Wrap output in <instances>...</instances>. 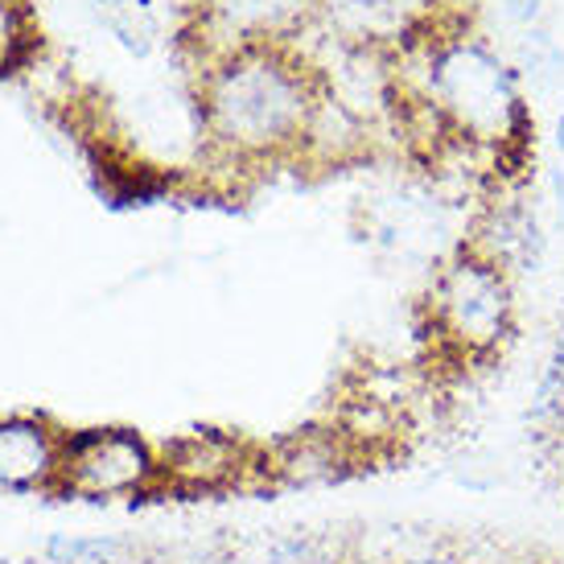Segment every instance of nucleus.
Wrapping results in <instances>:
<instances>
[{
  "label": "nucleus",
  "instance_id": "16",
  "mask_svg": "<svg viewBox=\"0 0 564 564\" xmlns=\"http://www.w3.org/2000/svg\"><path fill=\"white\" fill-rule=\"evenodd\" d=\"M549 424H552V441H556V449H561V457H564V395H561V404H556Z\"/></svg>",
  "mask_w": 564,
  "mask_h": 564
},
{
  "label": "nucleus",
  "instance_id": "6",
  "mask_svg": "<svg viewBox=\"0 0 564 564\" xmlns=\"http://www.w3.org/2000/svg\"><path fill=\"white\" fill-rule=\"evenodd\" d=\"M251 470H256V457H251L248 445L231 433H219V429H194V433L173 437L161 449L165 486L182 490V495L223 490V486L239 482Z\"/></svg>",
  "mask_w": 564,
  "mask_h": 564
},
{
  "label": "nucleus",
  "instance_id": "2",
  "mask_svg": "<svg viewBox=\"0 0 564 564\" xmlns=\"http://www.w3.org/2000/svg\"><path fill=\"white\" fill-rule=\"evenodd\" d=\"M404 42L412 46L395 54V66H404V70L412 66L421 83L395 87V95L437 111L449 141L462 149H486L499 158L528 141L532 111L523 104L519 70L490 42L466 30H433L424 37L408 33Z\"/></svg>",
  "mask_w": 564,
  "mask_h": 564
},
{
  "label": "nucleus",
  "instance_id": "13",
  "mask_svg": "<svg viewBox=\"0 0 564 564\" xmlns=\"http://www.w3.org/2000/svg\"><path fill=\"white\" fill-rule=\"evenodd\" d=\"M264 564H343L326 535H281L268 544Z\"/></svg>",
  "mask_w": 564,
  "mask_h": 564
},
{
  "label": "nucleus",
  "instance_id": "11",
  "mask_svg": "<svg viewBox=\"0 0 564 564\" xmlns=\"http://www.w3.org/2000/svg\"><path fill=\"white\" fill-rule=\"evenodd\" d=\"M50 564H124L128 544L120 535H79V532H54L42 544Z\"/></svg>",
  "mask_w": 564,
  "mask_h": 564
},
{
  "label": "nucleus",
  "instance_id": "14",
  "mask_svg": "<svg viewBox=\"0 0 564 564\" xmlns=\"http://www.w3.org/2000/svg\"><path fill=\"white\" fill-rule=\"evenodd\" d=\"M30 50V13L21 0H0V70Z\"/></svg>",
  "mask_w": 564,
  "mask_h": 564
},
{
  "label": "nucleus",
  "instance_id": "3",
  "mask_svg": "<svg viewBox=\"0 0 564 564\" xmlns=\"http://www.w3.org/2000/svg\"><path fill=\"white\" fill-rule=\"evenodd\" d=\"M429 317L437 329V343L454 350L457 359H478L499 350L516 326L511 272L486 260L482 251L462 248L433 281Z\"/></svg>",
  "mask_w": 564,
  "mask_h": 564
},
{
  "label": "nucleus",
  "instance_id": "18",
  "mask_svg": "<svg viewBox=\"0 0 564 564\" xmlns=\"http://www.w3.org/2000/svg\"><path fill=\"white\" fill-rule=\"evenodd\" d=\"M412 564H457V561H441V556H429V561H412Z\"/></svg>",
  "mask_w": 564,
  "mask_h": 564
},
{
  "label": "nucleus",
  "instance_id": "15",
  "mask_svg": "<svg viewBox=\"0 0 564 564\" xmlns=\"http://www.w3.org/2000/svg\"><path fill=\"white\" fill-rule=\"evenodd\" d=\"M502 13H507V21L532 30L535 21H540V13H544V0H502Z\"/></svg>",
  "mask_w": 564,
  "mask_h": 564
},
{
  "label": "nucleus",
  "instance_id": "8",
  "mask_svg": "<svg viewBox=\"0 0 564 564\" xmlns=\"http://www.w3.org/2000/svg\"><path fill=\"white\" fill-rule=\"evenodd\" d=\"M355 457L359 449L338 433V424H326V429H301L281 445H272L264 466L256 470L281 486H326L346 478Z\"/></svg>",
  "mask_w": 564,
  "mask_h": 564
},
{
  "label": "nucleus",
  "instance_id": "17",
  "mask_svg": "<svg viewBox=\"0 0 564 564\" xmlns=\"http://www.w3.org/2000/svg\"><path fill=\"white\" fill-rule=\"evenodd\" d=\"M95 4H104V9H124V4H132V0H95Z\"/></svg>",
  "mask_w": 564,
  "mask_h": 564
},
{
  "label": "nucleus",
  "instance_id": "1",
  "mask_svg": "<svg viewBox=\"0 0 564 564\" xmlns=\"http://www.w3.org/2000/svg\"><path fill=\"white\" fill-rule=\"evenodd\" d=\"M317 95L322 79L297 46L236 50L203 66V132L215 153L239 165L297 158Z\"/></svg>",
  "mask_w": 564,
  "mask_h": 564
},
{
  "label": "nucleus",
  "instance_id": "19",
  "mask_svg": "<svg viewBox=\"0 0 564 564\" xmlns=\"http://www.w3.org/2000/svg\"><path fill=\"white\" fill-rule=\"evenodd\" d=\"M556 144H561V149H564V120H561V124H556Z\"/></svg>",
  "mask_w": 564,
  "mask_h": 564
},
{
  "label": "nucleus",
  "instance_id": "4",
  "mask_svg": "<svg viewBox=\"0 0 564 564\" xmlns=\"http://www.w3.org/2000/svg\"><path fill=\"white\" fill-rule=\"evenodd\" d=\"M161 486V454L128 424H95L63 437L58 495L83 502H137Z\"/></svg>",
  "mask_w": 564,
  "mask_h": 564
},
{
  "label": "nucleus",
  "instance_id": "12",
  "mask_svg": "<svg viewBox=\"0 0 564 564\" xmlns=\"http://www.w3.org/2000/svg\"><path fill=\"white\" fill-rule=\"evenodd\" d=\"M519 79H528L532 87H552L564 75V50L556 46V37L544 30H523L519 37Z\"/></svg>",
  "mask_w": 564,
  "mask_h": 564
},
{
  "label": "nucleus",
  "instance_id": "9",
  "mask_svg": "<svg viewBox=\"0 0 564 564\" xmlns=\"http://www.w3.org/2000/svg\"><path fill=\"white\" fill-rule=\"evenodd\" d=\"M474 251H482L486 260H495L507 272H535L544 260V227L535 219L532 206L523 203H499L486 210V219L478 223V236L470 243Z\"/></svg>",
  "mask_w": 564,
  "mask_h": 564
},
{
  "label": "nucleus",
  "instance_id": "5",
  "mask_svg": "<svg viewBox=\"0 0 564 564\" xmlns=\"http://www.w3.org/2000/svg\"><path fill=\"white\" fill-rule=\"evenodd\" d=\"M317 21V0H189V42L203 66L251 46H297Z\"/></svg>",
  "mask_w": 564,
  "mask_h": 564
},
{
  "label": "nucleus",
  "instance_id": "7",
  "mask_svg": "<svg viewBox=\"0 0 564 564\" xmlns=\"http://www.w3.org/2000/svg\"><path fill=\"white\" fill-rule=\"evenodd\" d=\"M63 437L46 416H0V490L4 495H37L58 490L63 470Z\"/></svg>",
  "mask_w": 564,
  "mask_h": 564
},
{
  "label": "nucleus",
  "instance_id": "10",
  "mask_svg": "<svg viewBox=\"0 0 564 564\" xmlns=\"http://www.w3.org/2000/svg\"><path fill=\"white\" fill-rule=\"evenodd\" d=\"M367 120H359L355 111L346 108L343 99L322 87L314 104V116H310V128H305V141H301L297 158L310 161H346V158H359L367 149Z\"/></svg>",
  "mask_w": 564,
  "mask_h": 564
}]
</instances>
